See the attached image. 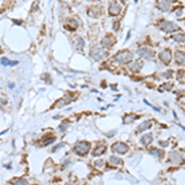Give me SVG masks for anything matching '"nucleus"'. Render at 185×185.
<instances>
[{
  "instance_id": "obj_1",
  "label": "nucleus",
  "mask_w": 185,
  "mask_h": 185,
  "mask_svg": "<svg viewBox=\"0 0 185 185\" xmlns=\"http://www.w3.org/2000/svg\"><path fill=\"white\" fill-rule=\"evenodd\" d=\"M89 149H90V143H89V142H85V141L78 142V143L74 146V148H73L74 153H75V154H78V155H80V157H83V155L88 154Z\"/></svg>"
},
{
  "instance_id": "obj_2",
  "label": "nucleus",
  "mask_w": 185,
  "mask_h": 185,
  "mask_svg": "<svg viewBox=\"0 0 185 185\" xmlns=\"http://www.w3.org/2000/svg\"><path fill=\"white\" fill-rule=\"evenodd\" d=\"M132 57H133V54L130 51H121L116 56H114V61H116L119 63H127L132 59Z\"/></svg>"
},
{
  "instance_id": "obj_3",
  "label": "nucleus",
  "mask_w": 185,
  "mask_h": 185,
  "mask_svg": "<svg viewBox=\"0 0 185 185\" xmlns=\"http://www.w3.org/2000/svg\"><path fill=\"white\" fill-rule=\"evenodd\" d=\"M90 56L92 57V59H95V61H101L103 58H105L106 52L101 47H92L91 52H90Z\"/></svg>"
},
{
  "instance_id": "obj_4",
  "label": "nucleus",
  "mask_w": 185,
  "mask_h": 185,
  "mask_svg": "<svg viewBox=\"0 0 185 185\" xmlns=\"http://www.w3.org/2000/svg\"><path fill=\"white\" fill-rule=\"evenodd\" d=\"M159 29L164 32H174L175 30H178V26L170 21H162L159 24Z\"/></svg>"
},
{
  "instance_id": "obj_5",
  "label": "nucleus",
  "mask_w": 185,
  "mask_h": 185,
  "mask_svg": "<svg viewBox=\"0 0 185 185\" xmlns=\"http://www.w3.org/2000/svg\"><path fill=\"white\" fill-rule=\"evenodd\" d=\"M128 151H130L128 146L122 143V142H117V143H115L112 146V152H115L117 154H126Z\"/></svg>"
},
{
  "instance_id": "obj_6",
  "label": "nucleus",
  "mask_w": 185,
  "mask_h": 185,
  "mask_svg": "<svg viewBox=\"0 0 185 185\" xmlns=\"http://www.w3.org/2000/svg\"><path fill=\"white\" fill-rule=\"evenodd\" d=\"M168 162L169 163H171V164H181L183 162H184V159H183V155L179 153V152H171L170 154H169V159H168Z\"/></svg>"
},
{
  "instance_id": "obj_7",
  "label": "nucleus",
  "mask_w": 185,
  "mask_h": 185,
  "mask_svg": "<svg viewBox=\"0 0 185 185\" xmlns=\"http://www.w3.org/2000/svg\"><path fill=\"white\" fill-rule=\"evenodd\" d=\"M137 53H138L140 57L146 58V59H151V58L154 56V52H153L151 48H148V47H142V48H140V49L137 51Z\"/></svg>"
},
{
  "instance_id": "obj_8",
  "label": "nucleus",
  "mask_w": 185,
  "mask_h": 185,
  "mask_svg": "<svg viewBox=\"0 0 185 185\" xmlns=\"http://www.w3.org/2000/svg\"><path fill=\"white\" fill-rule=\"evenodd\" d=\"M120 11H121L120 4H119L117 2H112V3L110 4V8H109V14H110L111 16H115V15H119Z\"/></svg>"
},
{
  "instance_id": "obj_9",
  "label": "nucleus",
  "mask_w": 185,
  "mask_h": 185,
  "mask_svg": "<svg viewBox=\"0 0 185 185\" xmlns=\"http://www.w3.org/2000/svg\"><path fill=\"white\" fill-rule=\"evenodd\" d=\"M159 59H160L163 63L169 64L170 61H171V53H170V51H169V49H164L163 52H160V53H159Z\"/></svg>"
},
{
  "instance_id": "obj_10",
  "label": "nucleus",
  "mask_w": 185,
  "mask_h": 185,
  "mask_svg": "<svg viewBox=\"0 0 185 185\" xmlns=\"http://www.w3.org/2000/svg\"><path fill=\"white\" fill-rule=\"evenodd\" d=\"M116 42V40H115V37L112 36V35H108L104 40H103V46L104 47H106V48H111L112 46H114V43Z\"/></svg>"
},
{
  "instance_id": "obj_11",
  "label": "nucleus",
  "mask_w": 185,
  "mask_h": 185,
  "mask_svg": "<svg viewBox=\"0 0 185 185\" xmlns=\"http://www.w3.org/2000/svg\"><path fill=\"white\" fill-rule=\"evenodd\" d=\"M175 62L179 65H185V53L184 52H175Z\"/></svg>"
},
{
  "instance_id": "obj_12",
  "label": "nucleus",
  "mask_w": 185,
  "mask_h": 185,
  "mask_svg": "<svg viewBox=\"0 0 185 185\" xmlns=\"http://www.w3.org/2000/svg\"><path fill=\"white\" fill-rule=\"evenodd\" d=\"M104 152H106V146L105 144H99V146H96L94 148V151H92V155L98 157V155L104 154Z\"/></svg>"
},
{
  "instance_id": "obj_13",
  "label": "nucleus",
  "mask_w": 185,
  "mask_h": 185,
  "mask_svg": "<svg viewBox=\"0 0 185 185\" xmlns=\"http://www.w3.org/2000/svg\"><path fill=\"white\" fill-rule=\"evenodd\" d=\"M151 126H152V122L151 121H146V122H142L138 127H137V132L136 133H141V132H144L146 130H148V128H151Z\"/></svg>"
},
{
  "instance_id": "obj_14",
  "label": "nucleus",
  "mask_w": 185,
  "mask_h": 185,
  "mask_svg": "<svg viewBox=\"0 0 185 185\" xmlns=\"http://www.w3.org/2000/svg\"><path fill=\"white\" fill-rule=\"evenodd\" d=\"M158 8L162 11H168L170 9V4H169L168 0H159V2H158Z\"/></svg>"
},
{
  "instance_id": "obj_15",
  "label": "nucleus",
  "mask_w": 185,
  "mask_h": 185,
  "mask_svg": "<svg viewBox=\"0 0 185 185\" xmlns=\"http://www.w3.org/2000/svg\"><path fill=\"white\" fill-rule=\"evenodd\" d=\"M152 142H153V136H152L151 133H147V135H144V136L141 138V143H142L143 146H149Z\"/></svg>"
},
{
  "instance_id": "obj_16",
  "label": "nucleus",
  "mask_w": 185,
  "mask_h": 185,
  "mask_svg": "<svg viewBox=\"0 0 185 185\" xmlns=\"http://www.w3.org/2000/svg\"><path fill=\"white\" fill-rule=\"evenodd\" d=\"M151 154L153 157H155L157 159H162L164 157V152L162 149H158V148H152L151 149Z\"/></svg>"
},
{
  "instance_id": "obj_17",
  "label": "nucleus",
  "mask_w": 185,
  "mask_h": 185,
  "mask_svg": "<svg viewBox=\"0 0 185 185\" xmlns=\"http://www.w3.org/2000/svg\"><path fill=\"white\" fill-rule=\"evenodd\" d=\"M67 25H65V27L67 29H69V30H75L77 27H78V22L75 21V20H72V19H69V20H67V22H65Z\"/></svg>"
},
{
  "instance_id": "obj_18",
  "label": "nucleus",
  "mask_w": 185,
  "mask_h": 185,
  "mask_svg": "<svg viewBox=\"0 0 185 185\" xmlns=\"http://www.w3.org/2000/svg\"><path fill=\"white\" fill-rule=\"evenodd\" d=\"M11 184L14 185H27V179L25 178H16L11 180Z\"/></svg>"
},
{
  "instance_id": "obj_19",
  "label": "nucleus",
  "mask_w": 185,
  "mask_h": 185,
  "mask_svg": "<svg viewBox=\"0 0 185 185\" xmlns=\"http://www.w3.org/2000/svg\"><path fill=\"white\" fill-rule=\"evenodd\" d=\"M109 162H110L112 165H121V164H122V159L119 158V157H116V155H111L110 159H109Z\"/></svg>"
},
{
  "instance_id": "obj_20",
  "label": "nucleus",
  "mask_w": 185,
  "mask_h": 185,
  "mask_svg": "<svg viewBox=\"0 0 185 185\" xmlns=\"http://www.w3.org/2000/svg\"><path fill=\"white\" fill-rule=\"evenodd\" d=\"M173 40L178 43H184L185 42V33H176L173 36Z\"/></svg>"
},
{
  "instance_id": "obj_21",
  "label": "nucleus",
  "mask_w": 185,
  "mask_h": 185,
  "mask_svg": "<svg viewBox=\"0 0 185 185\" xmlns=\"http://www.w3.org/2000/svg\"><path fill=\"white\" fill-rule=\"evenodd\" d=\"M0 62H2V64L3 65H18L19 64V62H16V61H10V59H8V58H2V61H0Z\"/></svg>"
},
{
  "instance_id": "obj_22",
  "label": "nucleus",
  "mask_w": 185,
  "mask_h": 185,
  "mask_svg": "<svg viewBox=\"0 0 185 185\" xmlns=\"http://www.w3.org/2000/svg\"><path fill=\"white\" fill-rule=\"evenodd\" d=\"M141 67H142V63H141V62H136V63H133V64H130V65H128V69L132 70L133 73H136V72H138V70L141 69Z\"/></svg>"
},
{
  "instance_id": "obj_23",
  "label": "nucleus",
  "mask_w": 185,
  "mask_h": 185,
  "mask_svg": "<svg viewBox=\"0 0 185 185\" xmlns=\"http://www.w3.org/2000/svg\"><path fill=\"white\" fill-rule=\"evenodd\" d=\"M136 119H137V116L133 115V114H131V115H126L125 119H124V121H125V124H132Z\"/></svg>"
},
{
  "instance_id": "obj_24",
  "label": "nucleus",
  "mask_w": 185,
  "mask_h": 185,
  "mask_svg": "<svg viewBox=\"0 0 185 185\" xmlns=\"http://www.w3.org/2000/svg\"><path fill=\"white\" fill-rule=\"evenodd\" d=\"M75 42H77V45H78V47H79V48H83V46H84V40H83L80 36H77Z\"/></svg>"
},
{
  "instance_id": "obj_25",
  "label": "nucleus",
  "mask_w": 185,
  "mask_h": 185,
  "mask_svg": "<svg viewBox=\"0 0 185 185\" xmlns=\"http://www.w3.org/2000/svg\"><path fill=\"white\" fill-rule=\"evenodd\" d=\"M67 127H68V124H67V122L62 124V125L59 126V132H62V133H63V132H64V131L67 130Z\"/></svg>"
},
{
  "instance_id": "obj_26",
  "label": "nucleus",
  "mask_w": 185,
  "mask_h": 185,
  "mask_svg": "<svg viewBox=\"0 0 185 185\" xmlns=\"http://www.w3.org/2000/svg\"><path fill=\"white\" fill-rule=\"evenodd\" d=\"M54 142V137H51V138H48V140H45V142L42 143V146H46V144H51V143H53Z\"/></svg>"
},
{
  "instance_id": "obj_27",
  "label": "nucleus",
  "mask_w": 185,
  "mask_h": 185,
  "mask_svg": "<svg viewBox=\"0 0 185 185\" xmlns=\"http://www.w3.org/2000/svg\"><path fill=\"white\" fill-rule=\"evenodd\" d=\"M173 75V72L171 70H168V72H165L164 74H163V78H170Z\"/></svg>"
},
{
  "instance_id": "obj_28",
  "label": "nucleus",
  "mask_w": 185,
  "mask_h": 185,
  "mask_svg": "<svg viewBox=\"0 0 185 185\" xmlns=\"http://www.w3.org/2000/svg\"><path fill=\"white\" fill-rule=\"evenodd\" d=\"M164 89H165V90H169V89H171V84H167V85L164 84L163 86H160V90H164Z\"/></svg>"
},
{
  "instance_id": "obj_29",
  "label": "nucleus",
  "mask_w": 185,
  "mask_h": 185,
  "mask_svg": "<svg viewBox=\"0 0 185 185\" xmlns=\"http://www.w3.org/2000/svg\"><path fill=\"white\" fill-rule=\"evenodd\" d=\"M61 147H63V143H61V144H59V146H57V147H54V148H53V149H52V152H56V151H58V149H59V148H61Z\"/></svg>"
},
{
  "instance_id": "obj_30",
  "label": "nucleus",
  "mask_w": 185,
  "mask_h": 185,
  "mask_svg": "<svg viewBox=\"0 0 185 185\" xmlns=\"http://www.w3.org/2000/svg\"><path fill=\"white\" fill-rule=\"evenodd\" d=\"M104 160H98V163L95 162V165H98V167H103L104 165V163H103Z\"/></svg>"
},
{
  "instance_id": "obj_31",
  "label": "nucleus",
  "mask_w": 185,
  "mask_h": 185,
  "mask_svg": "<svg viewBox=\"0 0 185 185\" xmlns=\"http://www.w3.org/2000/svg\"><path fill=\"white\" fill-rule=\"evenodd\" d=\"M159 144H160L162 147H167V146H168V143H167V142H164V141H160V142H159Z\"/></svg>"
},
{
  "instance_id": "obj_32",
  "label": "nucleus",
  "mask_w": 185,
  "mask_h": 185,
  "mask_svg": "<svg viewBox=\"0 0 185 185\" xmlns=\"http://www.w3.org/2000/svg\"><path fill=\"white\" fill-rule=\"evenodd\" d=\"M115 135V131H111L110 133H108V137H111V136H114Z\"/></svg>"
},
{
  "instance_id": "obj_33",
  "label": "nucleus",
  "mask_w": 185,
  "mask_h": 185,
  "mask_svg": "<svg viewBox=\"0 0 185 185\" xmlns=\"http://www.w3.org/2000/svg\"><path fill=\"white\" fill-rule=\"evenodd\" d=\"M67 185H74V184H72V183H67Z\"/></svg>"
}]
</instances>
